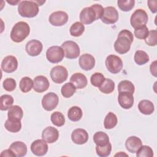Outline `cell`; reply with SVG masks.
I'll return each mask as SVG.
<instances>
[{
  "label": "cell",
  "instance_id": "49",
  "mask_svg": "<svg viewBox=\"0 0 157 157\" xmlns=\"http://www.w3.org/2000/svg\"><path fill=\"white\" fill-rule=\"evenodd\" d=\"M7 2L8 3L12 4V6H15V4H17L18 2H20V1H7Z\"/></svg>",
  "mask_w": 157,
  "mask_h": 157
},
{
  "label": "cell",
  "instance_id": "20",
  "mask_svg": "<svg viewBox=\"0 0 157 157\" xmlns=\"http://www.w3.org/2000/svg\"><path fill=\"white\" fill-rule=\"evenodd\" d=\"M80 67L85 71L91 70L95 65V59L90 54L85 53L79 58Z\"/></svg>",
  "mask_w": 157,
  "mask_h": 157
},
{
  "label": "cell",
  "instance_id": "33",
  "mask_svg": "<svg viewBox=\"0 0 157 157\" xmlns=\"http://www.w3.org/2000/svg\"><path fill=\"white\" fill-rule=\"evenodd\" d=\"M85 31V26L83 23L79 21H76L73 23L70 28V34L72 36H80Z\"/></svg>",
  "mask_w": 157,
  "mask_h": 157
},
{
  "label": "cell",
  "instance_id": "38",
  "mask_svg": "<svg viewBox=\"0 0 157 157\" xmlns=\"http://www.w3.org/2000/svg\"><path fill=\"white\" fill-rule=\"evenodd\" d=\"M112 151V145L109 142L105 145L96 147V151L97 155L100 157H106L110 155Z\"/></svg>",
  "mask_w": 157,
  "mask_h": 157
},
{
  "label": "cell",
  "instance_id": "42",
  "mask_svg": "<svg viewBox=\"0 0 157 157\" xmlns=\"http://www.w3.org/2000/svg\"><path fill=\"white\" fill-rule=\"evenodd\" d=\"M145 43L149 46H155L157 44V31L156 29L151 30L145 39Z\"/></svg>",
  "mask_w": 157,
  "mask_h": 157
},
{
  "label": "cell",
  "instance_id": "36",
  "mask_svg": "<svg viewBox=\"0 0 157 157\" xmlns=\"http://www.w3.org/2000/svg\"><path fill=\"white\" fill-rule=\"evenodd\" d=\"M75 91H76V88L71 82H68L65 83L61 87V90L62 96L66 98H69L72 96L75 93Z\"/></svg>",
  "mask_w": 157,
  "mask_h": 157
},
{
  "label": "cell",
  "instance_id": "37",
  "mask_svg": "<svg viewBox=\"0 0 157 157\" xmlns=\"http://www.w3.org/2000/svg\"><path fill=\"white\" fill-rule=\"evenodd\" d=\"M51 121L54 125L60 127L64 124L65 118L62 113L56 111L51 115Z\"/></svg>",
  "mask_w": 157,
  "mask_h": 157
},
{
  "label": "cell",
  "instance_id": "44",
  "mask_svg": "<svg viewBox=\"0 0 157 157\" xmlns=\"http://www.w3.org/2000/svg\"><path fill=\"white\" fill-rule=\"evenodd\" d=\"M3 87L7 91H12L16 88V81L12 78H7L3 82Z\"/></svg>",
  "mask_w": 157,
  "mask_h": 157
},
{
  "label": "cell",
  "instance_id": "45",
  "mask_svg": "<svg viewBox=\"0 0 157 157\" xmlns=\"http://www.w3.org/2000/svg\"><path fill=\"white\" fill-rule=\"evenodd\" d=\"M91 7L95 10L98 19L101 18L102 17V15H103V13H104V8L102 7V6L100 4H95L91 5Z\"/></svg>",
  "mask_w": 157,
  "mask_h": 157
},
{
  "label": "cell",
  "instance_id": "31",
  "mask_svg": "<svg viewBox=\"0 0 157 157\" xmlns=\"http://www.w3.org/2000/svg\"><path fill=\"white\" fill-rule=\"evenodd\" d=\"M98 88L101 92L104 94H110L114 91L115 83L110 78H105L102 84Z\"/></svg>",
  "mask_w": 157,
  "mask_h": 157
},
{
  "label": "cell",
  "instance_id": "4",
  "mask_svg": "<svg viewBox=\"0 0 157 157\" xmlns=\"http://www.w3.org/2000/svg\"><path fill=\"white\" fill-rule=\"evenodd\" d=\"M148 15L147 12L142 9L136 10L132 14L130 18V23L132 28L137 29L145 26L148 22Z\"/></svg>",
  "mask_w": 157,
  "mask_h": 157
},
{
  "label": "cell",
  "instance_id": "17",
  "mask_svg": "<svg viewBox=\"0 0 157 157\" xmlns=\"http://www.w3.org/2000/svg\"><path fill=\"white\" fill-rule=\"evenodd\" d=\"M118 101L122 108L129 109L131 108L134 104L133 94L126 91L120 92L118 96Z\"/></svg>",
  "mask_w": 157,
  "mask_h": 157
},
{
  "label": "cell",
  "instance_id": "8",
  "mask_svg": "<svg viewBox=\"0 0 157 157\" xmlns=\"http://www.w3.org/2000/svg\"><path fill=\"white\" fill-rule=\"evenodd\" d=\"M68 76L67 69L63 66H56L50 71V77L55 83H62L65 82Z\"/></svg>",
  "mask_w": 157,
  "mask_h": 157
},
{
  "label": "cell",
  "instance_id": "7",
  "mask_svg": "<svg viewBox=\"0 0 157 157\" xmlns=\"http://www.w3.org/2000/svg\"><path fill=\"white\" fill-rule=\"evenodd\" d=\"M105 66L110 72L117 74L123 68V61L119 56L115 55H110L105 59Z\"/></svg>",
  "mask_w": 157,
  "mask_h": 157
},
{
  "label": "cell",
  "instance_id": "19",
  "mask_svg": "<svg viewBox=\"0 0 157 157\" xmlns=\"http://www.w3.org/2000/svg\"><path fill=\"white\" fill-rule=\"evenodd\" d=\"M72 142L78 145L85 144L88 140V134L87 131L82 128L74 129L71 134Z\"/></svg>",
  "mask_w": 157,
  "mask_h": 157
},
{
  "label": "cell",
  "instance_id": "40",
  "mask_svg": "<svg viewBox=\"0 0 157 157\" xmlns=\"http://www.w3.org/2000/svg\"><path fill=\"white\" fill-rule=\"evenodd\" d=\"M137 157H153V151L152 148L147 145H142L136 152Z\"/></svg>",
  "mask_w": 157,
  "mask_h": 157
},
{
  "label": "cell",
  "instance_id": "1",
  "mask_svg": "<svg viewBox=\"0 0 157 157\" xmlns=\"http://www.w3.org/2000/svg\"><path fill=\"white\" fill-rule=\"evenodd\" d=\"M134 40L132 33L128 30H121L118 35L117 39L114 42V48L116 52L119 54H124L129 51L131 44Z\"/></svg>",
  "mask_w": 157,
  "mask_h": 157
},
{
  "label": "cell",
  "instance_id": "25",
  "mask_svg": "<svg viewBox=\"0 0 157 157\" xmlns=\"http://www.w3.org/2000/svg\"><path fill=\"white\" fill-rule=\"evenodd\" d=\"M7 116L8 119L21 121L23 116V112L22 109L20 106L17 105H12L9 109Z\"/></svg>",
  "mask_w": 157,
  "mask_h": 157
},
{
  "label": "cell",
  "instance_id": "16",
  "mask_svg": "<svg viewBox=\"0 0 157 157\" xmlns=\"http://www.w3.org/2000/svg\"><path fill=\"white\" fill-rule=\"evenodd\" d=\"M50 86L48 78L44 75H38L33 80V90L37 93L47 91Z\"/></svg>",
  "mask_w": 157,
  "mask_h": 157
},
{
  "label": "cell",
  "instance_id": "9",
  "mask_svg": "<svg viewBox=\"0 0 157 157\" xmlns=\"http://www.w3.org/2000/svg\"><path fill=\"white\" fill-rule=\"evenodd\" d=\"M58 102V95L53 92H50L44 96L42 99V105L45 110L52 111L57 107Z\"/></svg>",
  "mask_w": 157,
  "mask_h": 157
},
{
  "label": "cell",
  "instance_id": "23",
  "mask_svg": "<svg viewBox=\"0 0 157 157\" xmlns=\"http://www.w3.org/2000/svg\"><path fill=\"white\" fill-rule=\"evenodd\" d=\"M9 148L13 152L17 157H22L26 155L27 147L26 145L21 141H16L13 142Z\"/></svg>",
  "mask_w": 157,
  "mask_h": 157
},
{
  "label": "cell",
  "instance_id": "11",
  "mask_svg": "<svg viewBox=\"0 0 157 157\" xmlns=\"http://www.w3.org/2000/svg\"><path fill=\"white\" fill-rule=\"evenodd\" d=\"M101 19L105 24H113L118 20V12L114 7H106L104 8V13Z\"/></svg>",
  "mask_w": 157,
  "mask_h": 157
},
{
  "label": "cell",
  "instance_id": "50",
  "mask_svg": "<svg viewBox=\"0 0 157 157\" xmlns=\"http://www.w3.org/2000/svg\"><path fill=\"white\" fill-rule=\"evenodd\" d=\"M123 155H126V156H128V155H126V154H125V153H123ZM122 156V152L121 151H120V153H117V154H116L115 155V156Z\"/></svg>",
  "mask_w": 157,
  "mask_h": 157
},
{
  "label": "cell",
  "instance_id": "6",
  "mask_svg": "<svg viewBox=\"0 0 157 157\" xmlns=\"http://www.w3.org/2000/svg\"><path fill=\"white\" fill-rule=\"evenodd\" d=\"M64 56V52L62 47L57 45L49 47L46 52L47 59L52 63H58L61 62Z\"/></svg>",
  "mask_w": 157,
  "mask_h": 157
},
{
  "label": "cell",
  "instance_id": "30",
  "mask_svg": "<svg viewBox=\"0 0 157 157\" xmlns=\"http://www.w3.org/2000/svg\"><path fill=\"white\" fill-rule=\"evenodd\" d=\"M0 109L2 111L9 109L13 104V98L9 94L2 95L0 98Z\"/></svg>",
  "mask_w": 157,
  "mask_h": 157
},
{
  "label": "cell",
  "instance_id": "22",
  "mask_svg": "<svg viewBox=\"0 0 157 157\" xmlns=\"http://www.w3.org/2000/svg\"><path fill=\"white\" fill-rule=\"evenodd\" d=\"M70 82L75 86L76 89L84 88L88 83L86 76L82 73H75L70 78Z\"/></svg>",
  "mask_w": 157,
  "mask_h": 157
},
{
  "label": "cell",
  "instance_id": "35",
  "mask_svg": "<svg viewBox=\"0 0 157 157\" xmlns=\"http://www.w3.org/2000/svg\"><path fill=\"white\" fill-rule=\"evenodd\" d=\"M118 93L120 92H129L132 94L134 93L135 87L132 83L129 80H122L118 85Z\"/></svg>",
  "mask_w": 157,
  "mask_h": 157
},
{
  "label": "cell",
  "instance_id": "26",
  "mask_svg": "<svg viewBox=\"0 0 157 157\" xmlns=\"http://www.w3.org/2000/svg\"><path fill=\"white\" fill-rule=\"evenodd\" d=\"M93 141L96 145L103 146L109 142V137L105 132L98 131L94 134Z\"/></svg>",
  "mask_w": 157,
  "mask_h": 157
},
{
  "label": "cell",
  "instance_id": "24",
  "mask_svg": "<svg viewBox=\"0 0 157 157\" xmlns=\"http://www.w3.org/2000/svg\"><path fill=\"white\" fill-rule=\"evenodd\" d=\"M138 109L142 114L147 115L151 114L155 110V107L152 102L147 99H144L139 102Z\"/></svg>",
  "mask_w": 157,
  "mask_h": 157
},
{
  "label": "cell",
  "instance_id": "41",
  "mask_svg": "<svg viewBox=\"0 0 157 157\" xmlns=\"http://www.w3.org/2000/svg\"><path fill=\"white\" fill-rule=\"evenodd\" d=\"M105 78L102 74L100 72H95L91 76L90 82L94 86L99 88L102 84Z\"/></svg>",
  "mask_w": 157,
  "mask_h": 157
},
{
  "label": "cell",
  "instance_id": "12",
  "mask_svg": "<svg viewBox=\"0 0 157 157\" xmlns=\"http://www.w3.org/2000/svg\"><path fill=\"white\" fill-rule=\"evenodd\" d=\"M49 22L55 26H61L68 21V15L64 11H56L49 17Z\"/></svg>",
  "mask_w": 157,
  "mask_h": 157
},
{
  "label": "cell",
  "instance_id": "14",
  "mask_svg": "<svg viewBox=\"0 0 157 157\" xmlns=\"http://www.w3.org/2000/svg\"><path fill=\"white\" fill-rule=\"evenodd\" d=\"M48 145L43 139H37L34 140L31 145V150L32 153L37 156L45 155L48 151Z\"/></svg>",
  "mask_w": 157,
  "mask_h": 157
},
{
  "label": "cell",
  "instance_id": "47",
  "mask_svg": "<svg viewBox=\"0 0 157 157\" xmlns=\"http://www.w3.org/2000/svg\"><path fill=\"white\" fill-rule=\"evenodd\" d=\"M1 156H12L15 157V155L13 153V152L9 148L7 150H5L2 151L1 153Z\"/></svg>",
  "mask_w": 157,
  "mask_h": 157
},
{
  "label": "cell",
  "instance_id": "13",
  "mask_svg": "<svg viewBox=\"0 0 157 157\" xmlns=\"http://www.w3.org/2000/svg\"><path fill=\"white\" fill-rule=\"evenodd\" d=\"M18 67V61L16 57L12 55L6 56L1 63V69L6 73L13 72Z\"/></svg>",
  "mask_w": 157,
  "mask_h": 157
},
{
  "label": "cell",
  "instance_id": "5",
  "mask_svg": "<svg viewBox=\"0 0 157 157\" xmlns=\"http://www.w3.org/2000/svg\"><path fill=\"white\" fill-rule=\"evenodd\" d=\"M61 47L64 50L65 56L68 59H75L80 55V47L75 42L65 41L62 44Z\"/></svg>",
  "mask_w": 157,
  "mask_h": 157
},
{
  "label": "cell",
  "instance_id": "48",
  "mask_svg": "<svg viewBox=\"0 0 157 157\" xmlns=\"http://www.w3.org/2000/svg\"><path fill=\"white\" fill-rule=\"evenodd\" d=\"M150 72L151 73V74L155 76L156 77V61H154L150 65Z\"/></svg>",
  "mask_w": 157,
  "mask_h": 157
},
{
  "label": "cell",
  "instance_id": "43",
  "mask_svg": "<svg viewBox=\"0 0 157 157\" xmlns=\"http://www.w3.org/2000/svg\"><path fill=\"white\" fill-rule=\"evenodd\" d=\"M148 28L145 26L134 29V36L138 39H145L148 35Z\"/></svg>",
  "mask_w": 157,
  "mask_h": 157
},
{
  "label": "cell",
  "instance_id": "2",
  "mask_svg": "<svg viewBox=\"0 0 157 157\" xmlns=\"http://www.w3.org/2000/svg\"><path fill=\"white\" fill-rule=\"evenodd\" d=\"M30 28L25 21H19L15 24L10 32V39L16 43L23 41L29 34Z\"/></svg>",
  "mask_w": 157,
  "mask_h": 157
},
{
  "label": "cell",
  "instance_id": "10",
  "mask_svg": "<svg viewBox=\"0 0 157 157\" xmlns=\"http://www.w3.org/2000/svg\"><path fill=\"white\" fill-rule=\"evenodd\" d=\"M82 23L90 25L96 20H98L95 10L91 7H87L82 10L79 16Z\"/></svg>",
  "mask_w": 157,
  "mask_h": 157
},
{
  "label": "cell",
  "instance_id": "27",
  "mask_svg": "<svg viewBox=\"0 0 157 157\" xmlns=\"http://www.w3.org/2000/svg\"><path fill=\"white\" fill-rule=\"evenodd\" d=\"M83 115L82 109L78 106L71 107L67 112V117L69 119L72 121H79Z\"/></svg>",
  "mask_w": 157,
  "mask_h": 157
},
{
  "label": "cell",
  "instance_id": "3",
  "mask_svg": "<svg viewBox=\"0 0 157 157\" xmlns=\"http://www.w3.org/2000/svg\"><path fill=\"white\" fill-rule=\"evenodd\" d=\"M18 12L23 17L33 18L39 12V5L35 1H21L18 4Z\"/></svg>",
  "mask_w": 157,
  "mask_h": 157
},
{
  "label": "cell",
  "instance_id": "18",
  "mask_svg": "<svg viewBox=\"0 0 157 157\" xmlns=\"http://www.w3.org/2000/svg\"><path fill=\"white\" fill-rule=\"evenodd\" d=\"M59 137V132L57 129L53 126L45 128L42 133V138L47 143L52 144L56 142Z\"/></svg>",
  "mask_w": 157,
  "mask_h": 157
},
{
  "label": "cell",
  "instance_id": "29",
  "mask_svg": "<svg viewBox=\"0 0 157 157\" xmlns=\"http://www.w3.org/2000/svg\"><path fill=\"white\" fill-rule=\"evenodd\" d=\"M5 128L11 132H18L21 128L20 120H13L7 119L4 124Z\"/></svg>",
  "mask_w": 157,
  "mask_h": 157
},
{
  "label": "cell",
  "instance_id": "39",
  "mask_svg": "<svg viewBox=\"0 0 157 157\" xmlns=\"http://www.w3.org/2000/svg\"><path fill=\"white\" fill-rule=\"evenodd\" d=\"M118 6L120 9L124 12L130 11L135 5V1L134 0H118L117 2Z\"/></svg>",
  "mask_w": 157,
  "mask_h": 157
},
{
  "label": "cell",
  "instance_id": "15",
  "mask_svg": "<svg viewBox=\"0 0 157 157\" xmlns=\"http://www.w3.org/2000/svg\"><path fill=\"white\" fill-rule=\"evenodd\" d=\"M43 45L40 41L33 39L28 41L26 45L25 50L27 53L31 56L39 55L42 51Z\"/></svg>",
  "mask_w": 157,
  "mask_h": 157
},
{
  "label": "cell",
  "instance_id": "21",
  "mask_svg": "<svg viewBox=\"0 0 157 157\" xmlns=\"http://www.w3.org/2000/svg\"><path fill=\"white\" fill-rule=\"evenodd\" d=\"M142 145V142L141 139L134 136L128 137L125 142V147L126 150L132 153H136Z\"/></svg>",
  "mask_w": 157,
  "mask_h": 157
},
{
  "label": "cell",
  "instance_id": "28",
  "mask_svg": "<svg viewBox=\"0 0 157 157\" xmlns=\"http://www.w3.org/2000/svg\"><path fill=\"white\" fill-rule=\"evenodd\" d=\"M118 122L117 117L112 112H109L104 121V126L106 129H110L115 127Z\"/></svg>",
  "mask_w": 157,
  "mask_h": 157
},
{
  "label": "cell",
  "instance_id": "46",
  "mask_svg": "<svg viewBox=\"0 0 157 157\" xmlns=\"http://www.w3.org/2000/svg\"><path fill=\"white\" fill-rule=\"evenodd\" d=\"M148 6L150 10V11L152 13H156L157 10H156V4L157 1H148Z\"/></svg>",
  "mask_w": 157,
  "mask_h": 157
},
{
  "label": "cell",
  "instance_id": "32",
  "mask_svg": "<svg viewBox=\"0 0 157 157\" xmlns=\"http://www.w3.org/2000/svg\"><path fill=\"white\" fill-rule=\"evenodd\" d=\"M19 86L23 93H28L33 88V81L29 77H24L20 81Z\"/></svg>",
  "mask_w": 157,
  "mask_h": 157
},
{
  "label": "cell",
  "instance_id": "34",
  "mask_svg": "<svg viewBox=\"0 0 157 157\" xmlns=\"http://www.w3.org/2000/svg\"><path fill=\"white\" fill-rule=\"evenodd\" d=\"M134 61L138 65H144L149 61V56L143 50H137L134 54Z\"/></svg>",
  "mask_w": 157,
  "mask_h": 157
}]
</instances>
